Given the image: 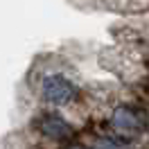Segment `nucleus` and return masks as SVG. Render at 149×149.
Returning <instances> with one entry per match:
<instances>
[{
    "instance_id": "6",
    "label": "nucleus",
    "mask_w": 149,
    "mask_h": 149,
    "mask_svg": "<svg viewBox=\"0 0 149 149\" xmlns=\"http://www.w3.org/2000/svg\"><path fill=\"white\" fill-rule=\"evenodd\" d=\"M147 129H149V124H147Z\"/></svg>"
},
{
    "instance_id": "5",
    "label": "nucleus",
    "mask_w": 149,
    "mask_h": 149,
    "mask_svg": "<svg viewBox=\"0 0 149 149\" xmlns=\"http://www.w3.org/2000/svg\"><path fill=\"white\" fill-rule=\"evenodd\" d=\"M72 149H84V147H72Z\"/></svg>"
},
{
    "instance_id": "3",
    "label": "nucleus",
    "mask_w": 149,
    "mask_h": 149,
    "mask_svg": "<svg viewBox=\"0 0 149 149\" xmlns=\"http://www.w3.org/2000/svg\"><path fill=\"white\" fill-rule=\"evenodd\" d=\"M38 129L43 131L47 138H54V140H63L72 133V129L68 127V122H63L59 115H45V118H41Z\"/></svg>"
},
{
    "instance_id": "4",
    "label": "nucleus",
    "mask_w": 149,
    "mask_h": 149,
    "mask_svg": "<svg viewBox=\"0 0 149 149\" xmlns=\"http://www.w3.org/2000/svg\"><path fill=\"white\" fill-rule=\"evenodd\" d=\"M97 149H120V147H115V145H113V142H109V140H106V142H100V145H97Z\"/></svg>"
},
{
    "instance_id": "1",
    "label": "nucleus",
    "mask_w": 149,
    "mask_h": 149,
    "mask_svg": "<svg viewBox=\"0 0 149 149\" xmlns=\"http://www.w3.org/2000/svg\"><path fill=\"white\" fill-rule=\"evenodd\" d=\"M41 91H43L45 102H50V104H68L77 95L74 84L70 79H65L63 74H50V77H45Z\"/></svg>"
},
{
    "instance_id": "2",
    "label": "nucleus",
    "mask_w": 149,
    "mask_h": 149,
    "mask_svg": "<svg viewBox=\"0 0 149 149\" xmlns=\"http://www.w3.org/2000/svg\"><path fill=\"white\" fill-rule=\"evenodd\" d=\"M111 122H113V127H115V131L127 133V136H131V133H136L140 129V115L131 106H118Z\"/></svg>"
}]
</instances>
